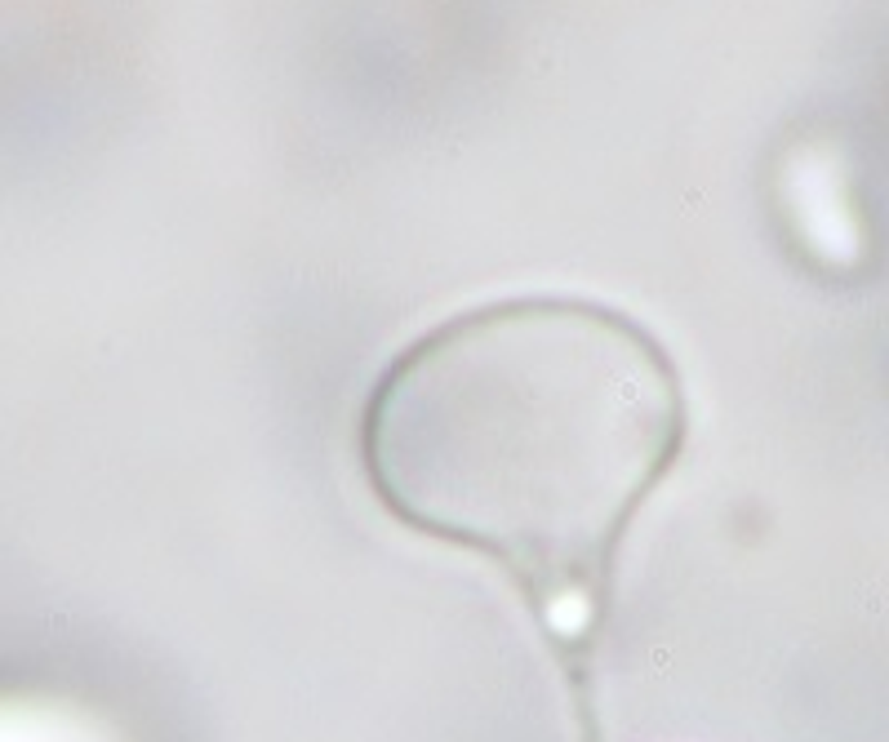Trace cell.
<instances>
[{
  "label": "cell",
  "instance_id": "cell-1",
  "mask_svg": "<svg viewBox=\"0 0 889 742\" xmlns=\"http://www.w3.org/2000/svg\"><path fill=\"white\" fill-rule=\"evenodd\" d=\"M689 436L671 351L596 298L467 307L401 347L360 418L374 498L498 569L551 631H587Z\"/></svg>",
  "mask_w": 889,
  "mask_h": 742
}]
</instances>
